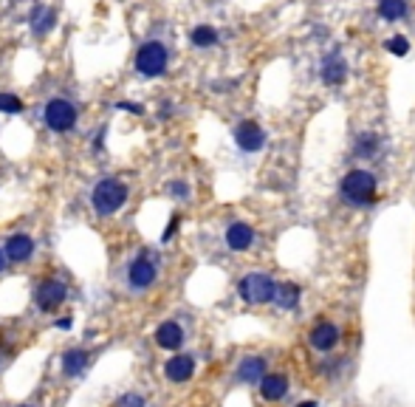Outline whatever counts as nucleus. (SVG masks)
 Masks as SVG:
<instances>
[{
	"label": "nucleus",
	"mask_w": 415,
	"mask_h": 407,
	"mask_svg": "<svg viewBox=\"0 0 415 407\" xmlns=\"http://www.w3.org/2000/svg\"><path fill=\"white\" fill-rule=\"evenodd\" d=\"M376 190H379V181L367 170H351L339 181V192L344 204H351V207H370L376 201Z\"/></svg>",
	"instance_id": "nucleus-1"
},
{
	"label": "nucleus",
	"mask_w": 415,
	"mask_h": 407,
	"mask_svg": "<svg viewBox=\"0 0 415 407\" xmlns=\"http://www.w3.org/2000/svg\"><path fill=\"white\" fill-rule=\"evenodd\" d=\"M277 283L271 275H263V271H252V275H246L240 283H238V294L252 303V306H265V303H274L277 297Z\"/></svg>",
	"instance_id": "nucleus-2"
},
{
	"label": "nucleus",
	"mask_w": 415,
	"mask_h": 407,
	"mask_svg": "<svg viewBox=\"0 0 415 407\" xmlns=\"http://www.w3.org/2000/svg\"><path fill=\"white\" fill-rule=\"evenodd\" d=\"M124 201H127V187L116 178H105L96 184L94 190V210L99 215H113L124 207Z\"/></svg>",
	"instance_id": "nucleus-3"
},
{
	"label": "nucleus",
	"mask_w": 415,
	"mask_h": 407,
	"mask_svg": "<svg viewBox=\"0 0 415 407\" xmlns=\"http://www.w3.org/2000/svg\"><path fill=\"white\" fill-rule=\"evenodd\" d=\"M167 48H164V43H159V40H150V43H145L142 48H138V54H136V71L142 74V77H161L164 71H167Z\"/></svg>",
	"instance_id": "nucleus-4"
},
{
	"label": "nucleus",
	"mask_w": 415,
	"mask_h": 407,
	"mask_svg": "<svg viewBox=\"0 0 415 407\" xmlns=\"http://www.w3.org/2000/svg\"><path fill=\"white\" fill-rule=\"evenodd\" d=\"M45 124L54 130V133H65L77 124V108L68 102V99H51L45 105Z\"/></svg>",
	"instance_id": "nucleus-5"
},
{
	"label": "nucleus",
	"mask_w": 415,
	"mask_h": 407,
	"mask_svg": "<svg viewBox=\"0 0 415 407\" xmlns=\"http://www.w3.org/2000/svg\"><path fill=\"white\" fill-rule=\"evenodd\" d=\"M235 145H238L243 153H257V150L265 148V130H263L257 122L246 119V122H240V124L235 127Z\"/></svg>",
	"instance_id": "nucleus-6"
},
{
	"label": "nucleus",
	"mask_w": 415,
	"mask_h": 407,
	"mask_svg": "<svg viewBox=\"0 0 415 407\" xmlns=\"http://www.w3.org/2000/svg\"><path fill=\"white\" fill-rule=\"evenodd\" d=\"M339 339H342V331H339V325H336V322H330V320L316 322V325L311 328V334H308L311 348H314V351H319V354L333 351V348L339 345Z\"/></svg>",
	"instance_id": "nucleus-7"
},
{
	"label": "nucleus",
	"mask_w": 415,
	"mask_h": 407,
	"mask_svg": "<svg viewBox=\"0 0 415 407\" xmlns=\"http://www.w3.org/2000/svg\"><path fill=\"white\" fill-rule=\"evenodd\" d=\"M156 278H159L156 263L147 260L145 255H142V257H136V260L130 263V269H127V280H130L133 289H150V286L156 283Z\"/></svg>",
	"instance_id": "nucleus-8"
},
{
	"label": "nucleus",
	"mask_w": 415,
	"mask_h": 407,
	"mask_svg": "<svg viewBox=\"0 0 415 407\" xmlns=\"http://www.w3.org/2000/svg\"><path fill=\"white\" fill-rule=\"evenodd\" d=\"M319 77H322L325 85H342L344 80H348V59H344L339 51H330V54L322 59Z\"/></svg>",
	"instance_id": "nucleus-9"
},
{
	"label": "nucleus",
	"mask_w": 415,
	"mask_h": 407,
	"mask_svg": "<svg viewBox=\"0 0 415 407\" xmlns=\"http://www.w3.org/2000/svg\"><path fill=\"white\" fill-rule=\"evenodd\" d=\"M65 297H68V292H65V286H62L59 280H45V283H40L37 292H34V300H37V306H40L43 311L59 308Z\"/></svg>",
	"instance_id": "nucleus-10"
},
{
	"label": "nucleus",
	"mask_w": 415,
	"mask_h": 407,
	"mask_svg": "<svg viewBox=\"0 0 415 407\" xmlns=\"http://www.w3.org/2000/svg\"><path fill=\"white\" fill-rule=\"evenodd\" d=\"M257 387H260V396L265 401H283L289 396L291 385H289V376H283V373H265Z\"/></svg>",
	"instance_id": "nucleus-11"
},
{
	"label": "nucleus",
	"mask_w": 415,
	"mask_h": 407,
	"mask_svg": "<svg viewBox=\"0 0 415 407\" xmlns=\"http://www.w3.org/2000/svg\"><path fill=\"white\" fill-rule=\"evenodd\" d=\"M252 243H254V229L249 224L235 221L226 227V246L232 252H246V249H252Z\"/></svg>",
	"instance_id": "nucleus-12"
},
{
	"label": "nucleus",
	"mask_w": 415,
	"mask_h": 407,
	"mask_svg": "<svg viewBox=\"0 0 415 407\" xmlns=\"http://www.w3.org/2000/svg\"><path fill=\"white\" fill-rule=\"evenodd\" d=\"M192 373H195V359L187 357V354H175V357L164 365V376H167L170 382H187V379H192Z\"/></svg>",
	"instance_id": "nucleus-13"
},
{
	"label": "nucleus",
	"mask_w": 415,
	"mask_h": 407,
	"mask_svg": "<svg viewBox=\"0 0 415 407\" xmlns=\"http://www.w3.org/2000/svg\"><path fill=\"white\" fill-rule=\"evenodd\" d=\"M265 376V359L263 357H246L238 365V382L243 385H260Z\"/></svg>",
	"instance_id": "nucleus-14"
},
{
	"label": "nucleus",
	"mask_w": 415,
	"mask_h": 407,
	"mask_svg": "<svg viewBox=\"0 0 415 407\" xmlns=\"http://www.w3.org/2000/svg\"><path fill=\"white\" fill-rule=\"evenodd\" d=\"M156 343L161 348H167V351H178L184 345V328L178 322H173V320L170 322H161L159 331H156Z\"/></svg>",
	"instance_id": "nucleus-15"
},
{
	"label": "nucleus",
	"mask_w": 415,
	"mask_h": 407,
	"mask_svg": "<svg viewBox=\"0 0 415 407\" xmlns=\"http://www.w3.org/2000/svg\"><path fill=\"white\" fill-rule=\"evenodd\" d=\"M31 252H34V241H31L29 235H12V238L6 241V257L15 260V263L29 260Z\"/></svg>",
	"instance_id": "nucleus-16"
},
{
	"label": "nucleus",
	"mask_w": 415,
	"mask_h": 407,
	"mask_svg": "<svg viewBox=\"0 0 415 407\" xmlns=\"http://www.w3.org/2000/svg\"><path fill=\"white\" fill-rule=\"evenodd\" d=\"M381 150V139L376 133H359L354 142V156L356 159H376V153Z\"/></svg>",
	"instance_id": "nucleus-17"
},
{
	"label": "nucleus",
	"mask_w": 415,
	"mask_h": 407,
	"mask_svg": "<svg viewBox=\"0 0 415 407\" xmlns=\"http://www.w3.org/2000/svg\"><path fill=\"white\" fill-rule=\"evenodd\" d=\"M29 23H31V31H34V34H45V31L54 29V23H57V12L48 9V6H34Z\"/></svg>",
	"instance_id": "nucleus-18"
},
{
	"label": "nucleus",
	"mask_w": 415,
	"mask_h": 407,
	"mask_svg": "<svg viewBox=\"0 0 415 407\" xmlns=\"http://www.w3.org/2000/svg\"><path fill=\"white\" fill-rule=\"evenodd\" d=\"M300 297H303V292H300L297 283H280V286H277V297H274V303L280 306L283 311H294V308L300 306Z\"/></svg>",
	"instance_id": "nucleus-19"
},
{
	"label": "nucleus",
	"mask_w": 415,
	"mask_h": 407,
	"mask_svg": "<svg viewBox=\"0 0 415 407\" xmlns=\"http://www.w3.org/2000/svg\"><path fill=\"white\" fill-rule=\"evenodd\" d=\"M85 368H88V354L80 351V348L68 351V354L62 357V371H65L68 376H80V373H85Z\"/></svg>",
	"instance_id": "nucleus-20"
},
{
	"label": "nucleus",
	"mask_w": 415,
	"mask_h": 407,
	"mask_svg": "<svg viewBox=\"0 0 415 407\" xmlns=\"http://www.w3.org/2000/svg\"><path fill=\"white\" fill-rule=\"evenodd\" d=\"M407 15V0H379V17L395 23Z\"/></svg>",
	"instance_id": "nucleus-21"
},
{
	"label": "nucleus",
	"mask_w": 415,
	"mask_h": 407,
	"mask_svg": "<svg viewBox=\"0 0 415 407\" xmlns=\"http://www.w3.org/2000/svg\"><path fill=\"white\" fill-rule=\"evenodd\" d=\"M189 37H192V45H198V48H210L218 43V31L212 26H198V29H192Z\"/></svg>",
	"instance_id": "nucleus-22"
},
{
	"label": "nucleus",
	"mask_w": 415,
	"mask_h": 407,
	"mask_svg": "<svg viewBox=\"0 0 415 407\" xmlns=\"http://www.w3.org/2000/svg\"><path fill=\"white\" fill-rule=\"evenodd\" d=\"M384 48H387L390 54H395V57H404V54L409 51V40L401 37V34H395V37H390V40L384 43Z\"/></svg>",
	"instance_id": "nucleus-23"
},
{
	"label": "nucleus",
	"mask_w": 415,
	"mask_h": 407,
	"mask_svg": "<svg viewBox=\"0 0 415 407\" xmlns=\"http://www.w3.org/2000/svg\"><path fill=\"white\" fill-rule=\"evenodd\" d=\"M0 110H3V113H20L23 102L15 94H0Z\"/></svg>",
	"instance_id": "nucleus-24"
},
{
	"label": "nucleus",
	"mask_w": 415,
	"mask_h": 407,
	"mask_svg": "<svg viewBox=\"0 0 415 407\" xmlns=\"http://www.w3.org/2000/svg\"><path fill=\"white\" fill-rule=\"evenodd\" d=\"M116 407H145V399L138 396V393H124V396L116 401Z\"/></svg>",
	"instance_id": "nucleus-25"
},
{
	"label": "nucleus",
	"mask_w": 415,
	"mask_h": 407,
	"mask_svg": "<svg viewBox=\"0 0 415 407\" xmlns=\"http://www.w3.org/2000/svg\"><path fill=\"white\" fill-rule=\"evenodd\" d=\"M170 195H175V198H187V195H189V187H187L184 181H173V184H170Z\"/></svg>",
	"instance_id": "nucleus-26"
},
{
	"label": "nucleus",
	"mask_w": 415,
	"mask_h": 407,
	"mask_svg": "<svg viewBox=\"0 0 415 407\" xmlns=\"http://www.w3.org/2000/svg\"><path fill=\"white\" fill-rule=\"evenodd\" d=\"M178 224H181V218H178V215H173V218H170V224H167V229H164V235H161V241H170V238L175 235Z\"/></svg>",
	"instance_id": "nucleus-27"
},
{
	"label": "nucleus",
	"mask_w": 415,
	"mask_h": 407,
	"mask_svg": "<svg viewBox=\"0 0 415 407\" xmlns=\"http://www.w3.org/2000/svg\"><path fill=\"white\" fill-rule=\"evenodd\" d=\"M119 108H122V110H130V113H145V108L136 105V102H119Z\"/></svg>",
	"instance_id": "nucleus-28"
},
{
	"label": "nucleus",
	"mask_w": 415,
	"mask_h": 407,
	"mask_svg": "<svg viewBox=\"0 0 415 407\" xmlns=\"http://www.w3.org/2000/svg\"><path fill=\"white\" fill-rule=\"evenodd\" d=\"M57 328L68 331V328H71V317H62V320H57Z\"/></svg>",
	"instance_id": "nucleus-29"
},
{
	"label": "nucleus",
	"mask_w": 415,
	"mask_h": 407,
	"mask_svg": "<svg viewBox=\"0 0 415 407\" xmlns=\"http://www.w3.org/2000/svg\"><path fill=\"white\" fill-rule=\"evenodd\" d=\"M3 266H6V252L0 249V271H3Z\"/></svg>",
	"instance_id": "nucleus-30"
},
{
	"label": "nucleus",
	"mask_w": 415,
	"mask_h": 407,
	"mask_svg": "<svg viewBox=\"0 0 415 407\" xmlns=\"http://www.w3.org/2000/svg\"><path fill=\"white\" fill-rule=\"evenodd\" d=\"M297 407H316V401H303V404H297Z\"/></svg>",
	"instance_id": "nucleus-31"
}]
</instances>
